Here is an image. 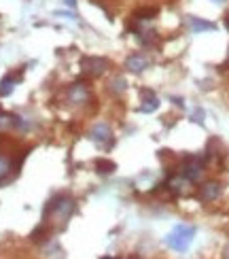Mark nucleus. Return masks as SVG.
<instances>
[{"label":"nucleus","instance_id":"1","mask_svg":"<svg viewBox=\"0 0 229 259\" xmlns=\"http://www.w3.org/2000/svg\"><path fill=\"white\" fill-rule=\"evenodd\" d=\"M74 208H76L74 198L66 196V193H60V196L49 200V204L45 206V212H42V219H49L51 217L53 221H60L64 225V223H66L72 217Z\"/></svg>","mask_w":229,"mask_h":259},{"label":"nucleus","instance_id":"2","mask_svg":"<svg viewBox=\"0 0 229 259\" xmlns=\"http://www.w3.org/2000/svg\"><path fill=\"white\" fill-rule=\"evenodd\" d=\"M193 236H195V228L193 225H176L168 236H166V244L170 246L172 251H178V253H185L191 246L193 242Z\"/></svg>","mask_w":229,"mask_h":259},{"label":"nucleus","instance_id":"3","mask_svg":"<svg viewBox=\"0 0 229 259\" xmlns=\"http://www.w3.org/2000/svg\"><path fill=\"white\" fill-rule=\"evenodd\" d=\"M180 175L189 183H198L204 177V161L200 157H195V155L185 157L182 164H180Z\"/></svg>","mask_w":229,"mask_h":259},{"label":"nucleus","instance_id":"4","mask_svg":"<svg viewBox=\"0 0 229 259\" xmlns=\"http://www.w3.org/2000/svg\"><path fill=\"white\" fill-rule=\"evenodd\" d=\"M91 98V94H89V88H87L85 83H72L68 85V90H66V102L70 106H83L87 104Z\"/></svg>","mask_w":229,"mask_h":259},{"label":"nucleus","instance_id":"5","mask_svg":"<svg viewBox=\"0 0 229 259\" xmlns=\"http://www.w3.org/2000/svg\"><path fill=\"white\" fill-rule=\"evenodd\" d=\"M89 138L94 140L96 145H100L104 149H111L115 145V138H113V130L108 123H96L89 130Z\"/></svg>","mask_w":229,"mask_h":259},{"label":"nucleus","instance_id":"6","mask_svg":"<svg viewBox=\"0 0 229 259\" xmlns=\"http://www.w3.org/2000/svg\"><path fill=\"white\" fill-rule=\"evenodd\" d=\"M81 70L89 77H100L108 70V60L98 58V56H87L81 60Z\"/></svg>","mask_w":229,"mask_h":259},{"label":"nucleus","instance_id":"7","mask_svg":"<svg viewBox=\"0 0 229 259\" xmlns=\"http://www.w3.org/2000/svg\"><path fill=\"white\" fill-rule=\"evenodd\" d=\"M149 66H151V60L145 56V53H132V56L125 58V70L134 72V74L145 72Z\"/></svg>","mask_w":229,"mask_h":259},{"label":"nucleus","instance_id":"8","mask_svg":"<svg viewBox=\"0 0 229 259\" xmlns=\"http://www.w3.org/2000/svg\"><path fill=\"white\" fill-rule=\"evenodd\" d=\"M221 191H223V187H221L219 181H206L204 185L198 189V198L202 202H214L221 196Z\"/></svg>","mask_w":229,"mask_h":259},{"label":"nucleus","instance_id":"9","mask_svg":"<svg viewBox=\"0 0 229 259\" xmlns=\"http://www.w3.org/2000/svg\"><path fill=\"white\" fill-rule=\"evenodd\" d=\"M21 81V74H7V77L0 81V98H7V96L13 94L15 85Z\"/></svg>","mask_w":229,"mask_h":259},{"label":"nucleus","instance_id":"10","mask_svg":"<svg viewBox=\"0 0 229 259\" xmlns=\"http://www.w3.org/2000/svg\"><path fill=\"white\" fill-rule=\"evenodd\" d=\"M17 166L13 164V159L9 155H3L0 153V183H7L11 179V172H13Z\"/></svg>","mask_w":229,"mask_h":259},{"label":"nucleus","instance_id":"11","mask_svg":"<svg viewBox=\"0 0 229 259\" xmlns=\"http://www.w3.org/2000/svg\"><path fill=\"white\" fill-rule=\"evenodd\" d=\"M189 28H191V32H198V34H202V32L214 30L216 26L212 24V21H206L202 17H189Z\"/></svg>","mask_w":229,"mask_h":259},{"label":"nucleus","instance_id":"12","mask_svg":"<svg viewBox=\"0 0 229 259\" xmlns=\"http://www.w3.org/2000/svg\"><path fill=\"white\" fill-rule=\"evenodd\" d=\"M159 109V98L153 92H145V98L143 104H140V111L143 113H155Z\"/></svg>","mask_w":229,"mask_h":259},{"label":"nucleus","instance_id":"13","mask_svg":"<svg viewBox=\"0 0 229 259\" xmlns=\"http://www.w3.org/2000/svg\"><path fill=\"white\" fill-rule=\"evenodd\" d=\"M96 170L98 175H113V172L117 170V164L111 159H104V157H98L96 159Z\"/></svg>","mask_w":229,"mask_h":259},{"label":"nucleus","instance_id":"14","mask_svg":"<svg viewBox=\"0 0 229 259\" xmlns=\"http://www.w3.org/2000/svg\"><path fill=\"white\" fill-rule=\"evenodd\" d=\"M125 90H127V81L123 77H115V79H111V83H108V92L113 96H121Z\"/></svg>","mask_w":229,"mask_h":259},{"label":"nucleus","instance_id":"15","mask_svg":"<svg viewBox=\"0 0 229 259\" xmlns=\"http://www.w3.org/2000/svg\"><path fill=\"white\" fill-rule=\"evenodd\" d=\"M187 179H185L182 175H176V177H172L170 179V183H168V185H170V189L174 191V193H182L185 191V185H187Z\"/></svg>","mask_w":229,"mask_h":259},{"label":"nucleus","instance_id":"16","mask_svg":"<svg viewBox=\"0 0 229 259\" xmlns=\"http://www.w3.org/2000/svg\"><path fill=\"white\" fill-rule=\"evenodd\" d=\"M5 127H13V115L0 111V130H5Z\"/></svg>","mask_w":229,"mask_h":259},{"label":"nucleus","instance_id":"17","mask_svg":"<svg viewBox=\"0 0 229 259\" xmlns=\"http://www.w3.org/2000/svg\"><path fill=\"white\" fill-rule=\"evenodd\" d=\"M193 121L200 123V125L204 123V111H202V109H195V111H193Z\"/></svg>","mask_w":229,"mask_h":259},{"label":"nucleus","instance_id":"18","mask_svg":"<svg viewBox=\"0 0 229 259\" xmlns=\"http://www.w3.org/2000/svg\"><path fill=\"white\" fill-rule=\"evenodd\" d=\"M64 3H66L68 7H74V5H76V0H64Z\"/></svg>","mask_w":229,"mask_h":259},{"label":"nucleus","instance_id":"19","mask_svg":"<svg viewBox=\"0 0 229 259\" xmlns=\"http://www.w3.org/2000/svg\"><path fill=\"white\" fill-rule=\"evenodd\" d=\"M225 26H227V30H229V15H227V19H225Z\"/></svg>","mask_w":229,"mask_h":259},{"label":"nucleus","instance_id":"20","mask_svg":"<svg viewBox=\"0 0 229 259\" xmlns=\"http://www.w3.org/2000/svg\"><path fill=\"white\" fill-rule=\"evenodd\" d=\"M212 3H225V0H212Z\"/></svg>","mask_w":229,"mask_h":259},{"label":"nucleus","instance_id":"21","mask_svg":"<svg viewBox=\"0 0 229 259\" xmlns=\"http://www.w3.org/2000/svg\"><path fill=\"white\" fill-rule=\"evenodd\" d=\"M102 259H115V257H102Z\"/></svg>","mask_w":229,"mask_h":259},{"label":"nucleus","instance_id":"22","mask_svg":"<svg viewBox=\"0 0 229 259\" xmlns=\"http://www.w3.org/2000/svg\"><path fill=\"white\" fill-rule=\"evenodd\" d=\"M129 259H138V257H129Z\"/></svg>","mask_w":229,"mask_h":259}]
</instances>
